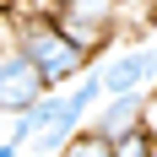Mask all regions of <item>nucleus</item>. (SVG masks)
<instances>
[{
  "instance_id": "obj_7",
  "label": "nucleus",
  "mask_w": 157,
  "mask_h": 157,
  "mask_svg": "<svg viewBox=\"0 0 157 157\" xmlns=\"http://www.w3.org/2000/svg\"><path fill=\"white\" fill-rule=\"evenodd\" d=\"M152 146H157V136L146 125H136L130 136H119V141H109V152L114 157H152Z\"/></svg>"
},
{
  "instance_id": "obj_5",
  "label": "nucleus",
  "mask_w": 157,
  "mask_h": 157,
  "mask_svg": "<svg viewBox=\"0 0 157 157\" xmlns=\"http://www.w3.org/2000/svg\"><path fill=\"white\" fill-rule=\"evenodd\" d=\"M141 109H146V92L103 98V103H98V119H87V130L103 136V141H119V136H130V130L141 125Z\"/></svg>"
},
{
  "instance_id": "obj_4",
  "label": "nucleus",
  "mask_w": 157,
  "mask_h": 157,
  "mask_svg": "<svg viewBox=\"0 0 157 157\" xmlns=\"http://www.w3.org/2000/svg\"><path fill=\"white\" fill-rule=\"evenodd\" d=\"M44 92H49V87L38 81V71H33V65L11 49V38H6V44H0V114H22V109H33Z\"/></svg>"
},
{
  "instance_id": "obj_6",
  "label": "nucleus",
  "mask_w": 157,
  "mask_h": 157,
  "mask_svg": "<svg viewBox=\"0 0 157 157\" xmlns=\"http://www.w3.org/2000/svg\"><path fill=\"white\" fill-rule=\"evenodd\" d=\"M54 157H114V152H109V141H103V136H92V130L81 125V130H76V136H71Z\"/></svg>"
},
{
  "instance_id": "obj_11",
  "label": "nucleus",
  "mask_w": 157,
  "mask_h": 157,
  "mask_svg": "<svg viewBox=\"0 0 157 157\" xmlns=\"http://www.w3.org/2000/svg\"><path fill=\"white\" fill-rule=\"evenodd\" d=\"M125 6H136V0H119V11H125Z\"/></svg>"
},
{
  "instance_id": "obj_2",
  "label": "nucleus",
  "mask_w": 157,
  "mask_h": 157,
  "mask_svg": "<svg viewBox=\"0 0 157 157\" xmlns=\"http://www.w3.org/2000/svg\"><path fill=\"white\" fill-rule=\"evenodd\" d=\"M38 6H44V16L65 33V38H76V44L92 49V54L109 49V33H114V22H119V0H38Z\"/></svg>"
},
{
  "instance_id": "obj_8",
  "label": "nucleus",
  "mask_w": 157,
  "mask_h": 157,
  "mask_svg": "<svg viewBox=\"0 0 157 157\" xmlns=\"http://www.w3.org/2000/svg\"><path fill=\"white\" fill-rule=\"evenodd\" d=\"M141 6H146V27H141V38H152V33H157V0H141Z\"/></svg>"
},
{
  "instance_id": "obj_1",
  "label": "nucleus",
  "mask_w": 157,
  "mask_h": 157,
  "mask_svg": "<svg viewBox=\"0 0 157 157\" xmlns=\"http://www.w3.org/2000/svg\"><path fill=\"white\" fill-rule=\"evenodd\" d=\"M11 49L33 65V71H38V81H44L49 92L71 87L87 65H98L92 49H81L76 38H65L44 11H38V16H16V22H11Z\"/></svg>"
},
{
  "instance_id": "obj_3",
  "label": "nucleus",
  "mask_w": 157,
  "mask_h": 157,
  "mask_svg": "<svg viewBox=\"0 0 157 157\" xmlns=\"http://www.w3.org/2000/svg\"><path fill=\"white\" fill-rule=\"evenodd\" d=\"M103 76V98H119V92H152L157 87V54L146 44H130L125 54H114L109 65H98Z\"/></svg>"
},
{
  "instance_id": "obj_10",
  "label": "nucleus",
  "mask_w": 157,
  "mask_h": 157,
  "mask_svg": "<svg viewBox=\"0 0 157 157\" xmlns=\"http://www.w3.org/2000/svg\"><path fill=\"white\" fill-rule=\"evenodd\" d=\"M146 49H152V54H157V33H152V38H146Z\"/></svg>"
},
{
  "instance_id": "obj_9",
  "label": "nucleus",
  "mask_w": 157,
  "mask_h": 157,
  "mask_svg": "<svg viewBox=\"0 0 157 157\" xmlns=\"http://www.w3.org/2000/svg\"><path fill=\"white\" fill-rule=\"evenodd\" d=\"M0 157H27V146H16L11 136H6V141H0Z\"/></svg>"
},
{
  "instance_id": "obj_12",
  "label": "nucleus",
  "mask_w": 157,
  "mask_h": 157,
  "mask_svg": "<svg viewBox=\"0 0 157 157\" xmlns=\"http://www.w3.org/2000/svg\"><path fill=\"white\" fill-rule=\"evenodd\" d=\"M152 157H157V146H152Z\"/></svg>"
}]
</instances>
